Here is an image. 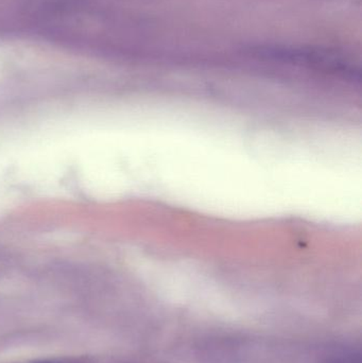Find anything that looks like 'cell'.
<instances>
[{"label":"cell","instance_id":"obj_1","mask_svg":"<svg viewBox=\"0 0 362 363\" xmlns=\"http://www.w3.org/2000/svg\"><path fill=\"white\" fill-rule=\"evenodd\" d=\"M36 363H55V362H36Z\"/></svg>","mask_w":362,"mask_h":363}]
</instances>
